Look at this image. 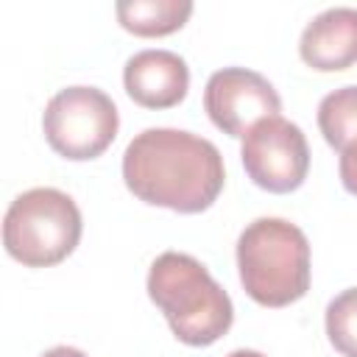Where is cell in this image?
Wrapping results in <instances>:
<instances>
[{
    "mask_svg": "<svg viewBox=\"0 0 357 357\" xmlns=\"http://www.w3.org/2000/svg\"><path fill=\"white\" fill-rule=\"evenodd\" d=\"M123 181L151 206L198 215L218 201L226 170L215 142L181 128H145L126 145Z\"/></svg>",
    "mask_w": 357,
    "mask_h": 357,
    "instance_id": "obj_1",
    "label": "cell"
},
{
    "mask_svg": "<svg viewBox=\"0 0 357 357\" xmlns=\"http://www.w3.org/2000/svg\"><path fill=\"white\" fill-rule=\"evenodd\" d=\"M148 296L170 332L187 346H212L231 329L234 304L229 293L190 254H159L148 271Z\"/></svg>",
    "mask_w": 357,
    "mask_h": 357,
    "instance_id": "obj_2",
    "label": "cell"
},
{
    "mask_svg": "<svg viewBox=\"0 0 357 357\" xmlns=\"http://www.w3.org/2000/svg\"><path fill=\"white\" fill-rule=\"evenodd\" d=\"M243 290L262 307H287L310 290V240L284 218H257L237 237Z\"/></svg>",
    "mask_w": 357,
    "mask_h": 357,
    "instance_id": "obj_3",
    "label": "cell"
},
{
    "mask_svg": "<svg viewBox=\"0 0 357 357\" xmlns=\"http://www.w3.org/2000/svg\"><path fill=\"white\" fill-rule=\"evenodd\" d=\"M81 231L78 204L56 187L25 190L3 218V245L25 268L59 265L75 251Z\"/></svg>",
    "mask_w": 357,
    "mask_h": 357,
    "instance_id": "obj_4",
    "label": "cell"
},
{
    "mask_svg": "<svg viewBox=\"0 0 357 357\" xmlns=\"http://www.w3.org/2000/svg\"><path fill=\"white\" fill-rule=\"evenodd\" d=\"M120 114L114 100L98 86H67L59 89L42 114V131L47 145L70 159H98L117 137Z\"/></svg>",
    "mask_w": 357,
    "mask_h": 357,
    "instance_id": "obj_5",
    "label": "cell"
},
{
    "mask_svg": "<svg viewBox=\"0 0 357 357\" xmlns=\"http://www.w3.org/2000/svg\"><path fill=\"white\" fill-rule=\"evenodd\" d=\"M240 159L259 190L284 195L304 184L310 170V145L296 123L273 114L259 120L243 137Z\"/></svg>",
    "mask_w": 357,
    "mask_h": 357,
    "instance_id": "obj_6",
    "label": "cell"
},
{
    "mask_svg": "<svg viewBox=\"0 0 357 357\" xmlns=\"http://www.w3.org/2000/svg\"><path fill=\"white\" fill-rule=\"evenodd\" d=\"M204 109L223 134L245 137L259 120L282 112V98L265 75L245 67H223L204 86Z\"/></svg>",
    "mask_w": 357,
    "mask_h": 357,
    "instance_id": "obj_7",
    "label": "cell"
},
{
    "mask_svg": "<svg viewBox=\"0 0 357 357\" xmlns=\"http://www.w3.org/2000/svg\"><path fill=\"white\" fill-rule=\"evenodd\" d=\"M123 86L142 109H173L187 98L190 67L173 50L148 47L126 61Z\"/></svg>",
    "mask_w": 357,
    "mask_h": 357,
    "instance_id": "obj_8",
    "label": "cell"
},
{
    "mask_svg": "<svg viewBox=\"0 0 357 357\" xmlns=\"http://www.w3.org/2000/svg\"><path fill=\"white\" fill-rule=\"evenodd\" d=\"M298 56L318 73H340L357 64V8L335 6L312 17L301 31Z\"/></svg>",
    "mask_w": 357,
    "mask_h": 357,
    "instance_id": "obj_9",
    "label": "cell"
},
{
    "mask_svg": "<svg viewBox=\"0 0 357 357\" xmlns=\"http://www.w3.org/2000/svg\"><path fill=\"white\" fill-rule=\"evenodd\" d=\"M117 22L134 36H167L184 28L192 14L190 0H123L114 6Z\"/></svg>",
    "mask_w": 357,
    "mask_h": 357,
    "instance_id": "obj_10",
    "label": "cell"
},
{
    "mask_svg": "<svg viewBox=\"0 0 357 357\" xmlns=\"http://www.w3.org/2000/svg\"><path fill=\"white\" fill-rule=\"evenodd\" d=\"M318 128L332 151H340V145L357 134V86H340L321 98Z\"/></svg>",
    "mask_w": 357,
    "mask_h": 357,
    "instance_id": "obj_11",
    "label": "cell"
},
{
    "mask_svg": "<svg viewBox=\"0 0 357 357\" xmlns=\"http://www.w3.org/2000/svg\"><path fill=\"white\" fill-rule=\"evenodd\" d=\"M326 337L343 357H357V287L337 293L326 304Z\"/></svg>",
    "mask_w": 357,
    "mask_h": 357,
    "instance_id": "obj_12",
    "label": "cell"
},
{
    "mask_svg": "<svg viewBox=\"0 0 357 357\" xmlns=\"http://www.w3.org/2000/svg\"><path fill=\"white\" fill-rule=\"evenodd\" d=\"M337 173H340V184L346 192L357 195V134L349 137L340 151H337Z\"/></svg>",
    "mask_w": 357,
    "mask_h": 357,
    "instance_id": "obj_13",
    "label": "cell"
},
{
    "mask_svg": "<svg viewBox=\"0 0 357 357\" xmlns=\"http://www.w3.org/2000/svg\"><path fill=\"white\" fill-rule=\"evenodd\" d=\"M42 357H86V354L81 349H75V346H53Z\"/></svg>",
    "mask_w": 357,
    "mask_h": 357,
    "instance_id": "obj_14",
    "label": "cell"
},
{
    "mask_svg": "<svg viewBox=\"0 0 357 357\" xmlns=\"http://www.w3.org/2000/svg\"><path fill=\"white\" fill-rule=\"evenodd\" d=\"M226 357H265L262 351H254V349H234V351H229Z\"/></svg>",
    "mask_w": 357,
    "mask_h": 357,
    "instance_id": "obj_15",
    "label": "cell"
}]
</instances>
